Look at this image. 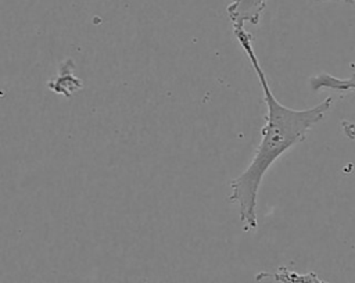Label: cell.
I'll use <instances>...</instances> for the list:
<instances>
[{"label":"cell","instance_id":"3","mask_svg":"<svg viewBox=\"0 0 355 283\" xmlns=\"http://www.w3.org/2000/svg\"><path fill=\"white\" fill-rule=\"evenodd\" d=\"M257 280H263V279H273L275 282L279 283H329L327 280L320 279L315 272H308V273H298L295 271L288 269L287 266H279L276 272L269 273V272H261L255 276Z\"/></svg>","mask_w":355,"mask_h":283},{"label":"cell","instance_id":"4","mask_svg":"<svg viewBox=\"0 0 355 283\" xmlns=\"http://www.w3.org/2000/svg\"><path fill=\"white\" fill-rule=\"evenodd\" d=\"M311 89L313 92H319L322 89L336 90V92H355V72L347 78L341 79L337 76H333L331 74L322 72L309 79Z\"/></svg>","mask_w":355,"mask_h":283},{"label":"cell","instance_id":"5","mask_svg":"<svg viewBox=\"0 0 355 283\" xmlns=\"http://www.w3.org/2000/svg\"><path fill=\"white\" fill-rule=\"evenodd\" d=\"M315 1H322V0H315ZM334 1H343V3H349V4H352L355 0H334Z\"/></svg>","mask_w":355,"mask_h":283},{"label":"cell","instance_id":"1","mask_svg":"<svg viewBox=\"0 0 355 283\" xmlns=\"http://www.w3.org/2000/svg\"><path fill=\"white\" fill-rule=\"evenodd\" d=\"M234 36L248 57L259 80L266 104L265 125L261 128V142L247 168L230 182L229 201L239 205V216L244 230L258 228L257 201L263 176L280 155L306 139V133L319 123L331 107V97L302 110L288 108L275 97L268 76L252 47V35L243 28H233Z\"/></svg>","mask_w":355,"mask_h":283},{"label":"cell","instance_id":"2","mask_svg":"<svg viewBox=\"0 0 355 283\" xmlns=\"http://www.w3.org/2000/svg\"><path fill=\"white\" fill-rule=\"evenodd\" d=\"M269 0H230L226 7L233 28H243L244 24L258 25Z\"/></svg>","mask_w":355,"mask_h":283},{"label":"cell","instance_id":"6","mask_svg":"<svg viewBox=\"0 0 355 283\" xmlns=\"http://www.w3.org/2000/svg\"><path fill=\"white\" fill-rule=\"evenodd\" d=\"M0 283H1V282H0Z\"/></svg>","mask_w":355,"mask_h":283}]
</instances>
